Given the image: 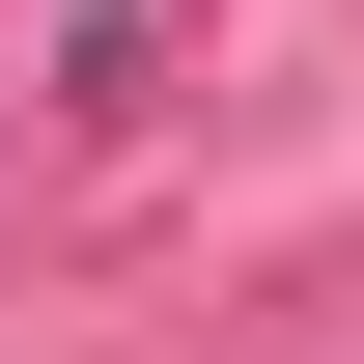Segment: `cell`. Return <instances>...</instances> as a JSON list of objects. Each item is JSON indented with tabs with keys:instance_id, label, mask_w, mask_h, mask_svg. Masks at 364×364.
Instances as JSON below:
<instances>
[{
	"instance_id": "obj_1",
	"label": "cell",
	"mask_w": 364,
	"mask_h": 364,
	"mask_svg": "<svg viewBox=\"0 0 364 364\" xmlns=\"http://www.w3.org/2000/svg\"><path fill=\"white\" fill-rule=\"evenodd\" d=\"M85 56H140V0H85Z\"/></svg>"
}]
</instances>
